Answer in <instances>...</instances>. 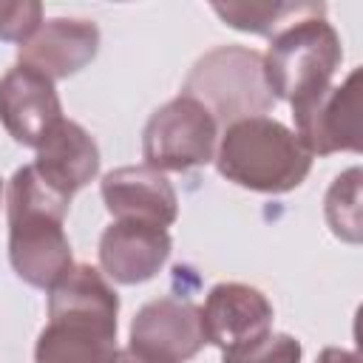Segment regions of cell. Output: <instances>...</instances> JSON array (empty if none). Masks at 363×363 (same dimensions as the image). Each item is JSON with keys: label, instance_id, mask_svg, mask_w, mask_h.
Instances as JSON below:
<instances>
[{"label": "cell", "instance_id": "1", "mask_svg": "<svg viewBox=\"0 0 363 363\" xmlns=\"http://www.w3.org/2000/svg\"><path fill=\"white\" fill-rule=\"evenodd\" d=\"M119 298L99 269L74 264L48 289V326L34 363H113Z\"/></svg>", "mask_w": 363, "mask_h": 363}, {"label": "cell", "instance_id": "2", "mask_svg": "<svg viewBox=\"0 0 363 363\" xmlns=\"http://www.w3.org/2000/svg\"><path fill=\"white\" fill-rule=\"evenodd\" d=\"M68 199L40 182L31 164L20 167L9 182V261L26 284L51 289L71 267V244L62 230Z\"/></svg>", "mask_w": 363, "mask_h": 363}, {"label": "cell", "instance_id": "3", "mask_svg": "<svg viewBox=\"0 0 363 363\" xmlns=\"http://www.w3.org/2000/svg\"><path fill=\"white\" fill-rule=\"evenodd\" d=\"M218 173L255 193H289L309 176L312 153L301 145L295 130L269 116L238 119L224 128L218 153Z\"/></svg>", "mask_w": 363, "mask_h": 363}, {"label": "cell", "instance_id": "4", "mask_svg": "<svg viewBox=\"0 0 363 363\" xmlns=\"http://www.w3.org/2000/svg\"><path fill=\"white\" fill-rule=\"evenodd\" d=\"M182 96L204 105L218 125L264 116L275 96L264 79V54L244 45H218L190 68Z\"/></svg>", "mask_w": 363, "mask_h": 363}, {"label": "cell", "instance_id": "5", "mask_svg": "<svg viewBox=\"0 0 363 363\" xmlns=\"http://www.w3.org/2000/svg\"><path fill=\"white\" fill-rule=\"evenodd\" d=\"M340 60L337 31L326 17H309L272 37L264 54V79L275 99L301 105L332 85Z\"/></svg>", "mask_w": 363, "mask_h": 363}, {"label": "cell", "instance_id": "6", "mask_svg": "<svg viewBox=\"0 0 363 363\" xmlns=\"http://www.w3.org/2000/svg\"><path fill=\"white\" fill-rule=\"evenodd\" d=\"M218 122L190 96H176L150 113L142 130V156L153 170H190L216 156Z\"/></svg>", "mask_w": 363, "mask_h": 363}, {"label": "cell", "instance_id": "7", "mask_svg": "<svg viewBox=\"0 0 363 363\" xmlns=\"http://www.w3.org/2000/svg\"><path fill=\"white\" fill-rule=\"evenodd\" d=\"M295 136L312 156H332L340 150L357 153L360 139V68H354L340 85H329L323 94L292 105Z\"/></svg>", "mask_w": 363, "mask_h": 363}, {"label": "cell", "instance_id": "8", "mask_svg": "<svg viewBox=\"0 0 363 363\" xmlns=\"http://www.w3.org/2000/svg\"><path fill=\"white\" fill-rule=\"evenodd\" d=\"M204 343L201 309L190 301L159 298L145 303L130 320V349L162 363H187Z\"/></svg>", "mask_w": 363, "mask_h": 363}, {"label": "cell", "instance_id": "9", "mask_svg": "<svg viewBox=\"0 0 363 363\" xmlns=\"http://www.w3.org/2000/svg\"><path fill=\"white\" fill-rule=\"evenodd\" d=\"M62 105L48 77L34 68L14 65L0 79V122L14 142L40 147L45 136L62 122Z\"/></svg>", "mask_w": 363, "mask_h": 363}, {"label": "cell", "instance_id": "10", "mask_svg": "<svg viewBox=\"0 0 363 363\" xmlns=\"http://www.w3.org/2000/svg\"><path fill=\"white\" fill-rule=\"evenodd\" d=\"M201 326L207 343L224 349L250 343L272 332V303L250 284H216L201 306Z\"/></svg>", "mask_w": 363, "mask_h": 363}, {"label": "cell", "instance_id": "11", "mask_svg": "<svg viewBox=\"0 0 363 363\" xmlns=\"http://www.w3.org/2000/svg\"><path fill=\"white\" fill-rule=\"evenodd\" d=\"M99 51V28L94 20L77 17H51L17 48V60L26 68L40 71L43 77L65 79L85 68Z\"/></svg>", "mask_w": 363, "mask_h": 363}, {"label": "cell", "instance_id": "12", "mask_svg": "<svg viewBox=\"0 0 363 363\" xmlns=\"http://www.w3.org/2000/svg\"><path fill=\"white\" fill-rule=\"evenodd\" d=\"M102 201L116 221H142L170 227L179 216V199L164 173L147 164L116 167L102 179Z\"/></svg>", "mask_w": 363, "mask_h": 363}, {"label": "cell", "instance_id": "13", "mask_svg": "<svg viewBox=\"0 0 363 363\" xmlns=\"http://www.w3.org/2000/svg\"><path fill=\"white\" fill-rule=\"evenodd\" d=\"M170 235L164 227L142 221H113L99 238V267L116 284L133 286L150 281L170 258Z\"/></svg>", "mask_w": 363, "mask_h": 363}, {"label": "cell", "instance_id": "14", "mask_svg": "<svg viewBox=\"0 0 363 363\" xmlns=\"http://www.w3.org/2000/svg\"><path fill=\"white\" fill-rule=\"evenodd\" d=\"M31 167L45 187H51L54 193L71 201L77 190H82L91 179H96L99 147L82 125L62 119L37 147V159Z\"/></svg>", "mask_w": 363, "mask_h": 363}, {"label": "cell", "instance_id": "15", "mask_svg": "<svg viewBox=\"0 0 363 363\" xmlns=\"http://www.w3.org/2000/svg\"><path fill=\"white\" fill-rule=\"evenodd\" d=\"M213 11L235 31H250V34H264L275 37L284 28L309 20V17H323L326 6L323 3H292V0H264V3H213Z\"/></svg>", "mask_w": 363, "mask_h": 363}, {"label": "cell", "instance_id": "16", "mask_svg": "<svg viewBox=\"0 0 363 363\" xmlns=\"http://www.w3.org/2000/svg\"><path fill=\"white\" fill-rule=\"evenodd\" d=\"M326 221L349 244L360 241V167L337 176L326 193Z\"/></svg>", "mask_w": 363, "mask_h": 363}, {"label": "cell", "instance_id": "17", "mask_svg": "<svg viewBox=\"0 0 363 363\" xmlns=\"http://www.w3.org/2000/svg\"><path fill=\"white\" fill-rule=\"evenodd\" d=\"M301 343L286 332H267L250 343L221 352V363H301Z\"/></svg>", "mask_w": 363, "mask_h": 363}, {"label": "cell", "instance_id": "18", "mask_svg": "<svg viewBox=\"0 0 363 363\" xmlns=\"http://www.w3.org/2000/svg\"><path fill=\"white\" fill-rule=\"evenodd\" d=\"M43 26V6L37 0H0V40L23 45Z\"/></svg>", "mask_w": 363, "mask_h": 363}, {"label": "cell", "instance_id": "19", "mask_svg": "<svg viewBox=\"0 0 363 363\" xmlns=\"http://www.w3.org/2000/svg\"><path fill=\"white\" fill-rule=\"evenodd\" d=\"M318 363H360V360H357V354H354V352H346V349H335V346H329V349H323V352H320Z\"/></svg>", "mask_w": 363, "mask_h": 363}, {"label": "cell", "instance_id": "20", "mask_svg": "<svg viewBox=\"0 0 363 363\" xmlns=\"http://www.w3.org/2000/svg\"><path fill=\"white\" fill-rule=\"evenodd\" d=\"M113 363H162V360H156V357H150V354H142V352H136V349H119L116 352V357H113Z\"/></svg>", "mask_w": 363, "mask_h": 363}]
</instances>
